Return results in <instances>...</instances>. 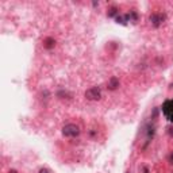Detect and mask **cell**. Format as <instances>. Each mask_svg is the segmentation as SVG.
<instances>
[{
	"label": "cell",
	"instance_id": "cell-1",
	"mask_svg": "<svg viewBox=\"0 0 173 173\" xmlns=\"http://www.w3.org/2000/svg\"><path fill=\"white\" fill-rule=\"evenodd\" d=\"M80 133L79 127L76 125H66L65 127L62 129V134L65 137H69V138H73V137H77Z\"/></svg>",
	"mask_w": 173,
	"mask_h": 173
},
{
	"label": "cell",
	"instance_id": "cell-2",
	"mask_svg": "<svg viewBox=\"0 0 173 173\" xmlns=\"http://www.w3.org/2000/svg\"><path fill=\"white\" fill-rule=\"evenodd\" d=\"M85 96L89 100H99L102 95H100V89L98 88V87H93V88H89L88 91H87Z\"/></svg>",
	"mask_w": 173,
	"mask_h": 173
},
{
	"label": "cell",
	"instance_id": "cell-3",
	"mask_svg": "<svg viewBox=\"0 0 173 173\" xmlns=\"http://www.w3.org/2000/svg\"><path fill=\"white\" fill-rule=\"evenodd\" d=\"M162 19H164V16L162 15H153L152 16V22L154 23V26H158L162 22Z\"/></svg>",
	"mask_w": 173,
	"mask_h": 173
},
{
	"label": "cell",
	"instance_id": "cell-4",
	"mask_svg": "<svg viewBox=\"0 0 173 173\" xmlns=\"http://www.w3.org/2000/svg\"><path fill=\"white\" fill-rule=\"evenodd\" d=\"M108 87H110V89H115L116 87H119V81H118V79L112 77V79L110 80V83H108Z\"/></svg>",
	"mask_w": 173,
	"mask_h": 173
},
{
	"label": "cell",
	"instance_id": "cell-5",
	"mask_svg": "<svg viewBox=\"0 0 173 173\" xmlns=\"http://www.w3.org/2000/svg\"><path fill=\"white\" fill-rule=\"evenodd\" d=\"M45 46H46L47 49H50V47H53V46H54V41H53L52 38H47L46 41H45Z\"/></svg>",
	"mask_w": 173,
	"mask_h": 173
},
{
	"label": "cell",
	"instance_id": "cell-6",
	"mask_svg": "<svg viewBox=\"0 0 173 173\" xmlns=\"http://www.w3.org/2000/svg\"><path fill=\"white\" fill-rule=\"evenodd\" d=\"M38 173H49V170H47V169H41Z\"/></svg>",
	"mask_w": 173,
	"mask_h": 173
},
{
	"label": "cell",
	"instance_id": "cell-7",
	"mask_svg": "<svg viewBox=\"0 0 173 173\" xmlns=\"http://www.w3.org/2000/svg\"><path fill=\"white\" fill-rule=\"evenodd\" d=\"M10 173H18V172H16V170H11Z\"/></svg>",
	"mask_w": 173,
	"mask_h": 173
},
{
	"label": "cell",
	"instance_id": "cell-8",
	"mask_svg": "<svg viewBox=\"0 0 173 173\" xmlns=\"http://www.w3.org/2000/svg\"><path fill=\"white\" fill-rule=\"evenodd\" d=\"M145 173H149V172H148V169H145Z\"/></svg>",
	"mask_w": 173,
	"mask_h": 173
},
{
	"label": "cell",
	"instance_id": "cell-9",
	"mask_svg": "<svg viewBox=\"0 0 173 173\" xmlns=\"http://www.w3.org/2000/svg\"><path fill=\"white\" fill-rule=\"evenodd\" d=\"M126 173H130V172H126Z\"/></svg>",
	"mask_w": 173,
	"mask_h": 173
}]
</instances>
